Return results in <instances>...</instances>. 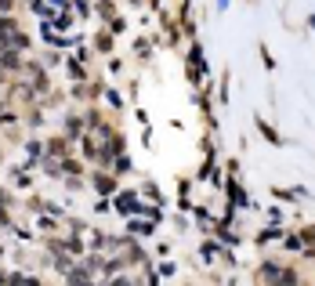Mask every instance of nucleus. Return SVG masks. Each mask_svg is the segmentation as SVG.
<instances>
[{
    "label": "nucleus",
    "mask_w": 315,
    "mask_h": 286,
    "mask_svg": "<svg viewBox=\"0 0 315 286\" xmlns=\"http://www.w3.org/2000/svg\"><path fill=\"white\" fill-rule=\"evenodd\" d=\"M228 196H232V203L236 207H246V192L236 185V181H228Z\"/></svg>",
    "instance_id": "obj_1"
},
{
    "label": "nucleus",
    "mask_w": 315,
    "mask_h": 286,
    "mask_svg": "<svg viewBox=\"0 0 315 286\" xmlns=\"http://www.w3.org/2000/svg\"><path fill=\"white\" fill-rule=\"evenodd\" d=\"M116 207L123 210V214H134V210H138V203H134V196H131V192H123V196H120V203H116Z\"/></svg>",
    "instance_id": "obj_2"
},
{
    "label": "nucleus",
    "mask_w": 315,
    "mask_h": 286,
    "mask_svg": "<svg viewBox=\"0 0 315 286\" xmlns=\"http://www.w3.org/2000/svg\"><path fill=\"white\" fill-rule=\"evenodd\" d=\"M257 131H261V134H265V138H268V142H272V145H283V142H279V134H275L272 127H268L265 119H261V116H257Z\"/></svg>",
    "instance_id": "obj_3"
},
{
    "label": "nucleus",
    "mask_w": 315,
    "mask_h": 286,
    "mask_svg": "<svg viewBox=\"0 0 315 286\" xmlns=\"http://www.w3.org/2000/svg\"><path fill=\"white\" fill-rule=\"evenodd\" d=\"M131 232L134 236H149L152 232V221H131Z\"/></svg>",
    "instance_id": "obj_4"
},
{
    "label": "nucleus",
    "mask_w": 315,
    "mask_h": 286,
    "mask_svg": "<svg viewBox=\"0 0 315 286\" xmlns=\"http://www.w3.org/2000/svg\"><path fill=\"white\" fill-rule=\"evenodd\" d=\"M283 232H279V228H268V232H261V236H257V243H272V239H279Z\"/></svg>",
    "instance_id": "obj_5"
},
{
    "label": "nucleus",
    "mask_w": 315,
    "mask_h": 286,
    "mask_svg": "<svg viewBox=\"0 0 315 286\" xmlns=\"http://www.w3.org/2000/svg\"><path fill=\"white\" fill-rule=\"evenodd\" d=\"M301 243H315V225L304 228V239H301Z\"/></svg>",
    "instance_id": "obj_6"
}]
</instances>
